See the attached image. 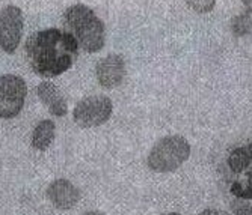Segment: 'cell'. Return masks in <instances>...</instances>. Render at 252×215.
Masks as SVG:
<instances>
[{
	"instance_id": "obj_1",
	"label": "cell",
	"mask_w": 252,
	"mask_h": 215,
	"mask_svg": "<svg viewBox=\"0 0 252 215\" xmlns=\"http://www.w3.org/2000/svg\"><path fill=\"white\" fill-rule=\"evenodd\" d=\"M25 49L31 68L42 79H53L66 73L79 54L77 41L68 32L56 27L32 33Z\"/></svg>"
},
{
	"instance_id": "obj_2",
	"label": "cell",
	"mask_w": 252,
	"mask_h": 215,
	"mask_svg": "<svg viewBox=\"0 0 252 215\" xmlns=\"http://www.w3.org/2000/svg\"><path fill=\"white\" fill-rule=\"evenodd\" d=\"M63 30L70 33L86 53H98L106 44V27L100 17L83 3L66 8L62 18Z\"/></svg>"
},
{
	"instance_id": "obj_3",
	"label": "cell",
	"mask_w": 252,
	"mask_h": 215,
	"mask_svg": "<svg viewBox=\"0 0 252 215\" xmlns=\"http://www.w3.org/2000/svg\"><path fill=\"white\" fill-rule=\"evenodd\" d=\"M192 148L188 138L180 134L165 135L151 148L147 157L148 169L156 173H171L178 170L190 157Z\"/></svg>"
},
{
	"instance_id": "obj_4",
	"label": "cell",
	"mask_w": 252,
	"mask_h": 215,
	"mask_svg": "<svg viewBox=\"0 0 252 215\" xmlns=\"http://www.w3.org/2000/svg\"><path fill=\"white\" fill-rule=\"evenodd\" d=\"M113 113V103L106 95H91L80 100L74 110L73 119L80 128H95L104 125Z\"/></svg>"
},
{
	"instance_id": "obj_5",
	"label": "cell",
	"mask_w": 252,
	"mask_h": 215,
	"mask_svg": "<svg viewBox=\"0 0 252 215\" xmlns=\"http://www.w3.org/2000/svg\"><path fill=\"white\" fill-rule=\"evenodd\" d=\"M28 95L26 81L20 76L5 74L0 77V119H12L25 107Z\"/></svg>"
},
{
	"instance_id": "obj_6",
	"label": "cell",
	"mask_w": 252,
	"mask_h": 215,
	"mask_svg": "<svg viewBox=\"0 0 252 215\" xmlns=\"http://www.w3.org/2000/svg\"><path fill=\"white\" fill-rule=\"evenodd\" d=\"M25 17L23 11L15 5H8L0 11V49L6 54H14L20 45Z\"/></svg>"
},
{
	"instance_id": "obj_7",
	"label": "cell",
	"mask_w": 252,
	"mask_h": 215,
	"mask_svg": "<svg viewBox=\"0 0 252 215\" xmlns=\"http://www.w3.org/2000/svg\"><path fill=\"white\" fill-rule=\"evenodd\" d=\"M95 76L101 87L115 89L126 77V60L121 54H107L95 65Z\"/></svg>"
},
{
	"instance_id": "obj_8",
	"label": "cell",
	"mask_w": 252,
	"mask_h": 215,
	"mask_svg": "<svg viewBox=\"0 0 252 215\" xmlns=\"http://www.w3.org/2000/svg\"><path fill=\"white\" fill-rule=\"evenodd\" d=\"M45 194H47L49 202L59 211L73 209L82 197L79 188L71 181L63 178L52 181L47 187Z\"/></svg>"
},
{
	"instance_id": "obj_9",
	"label": "cell",
	"mask_w": 252,
	"mask_h": 215,
	"mask_svg": "<svg viewBox=\"0 0 252 215\" xmlns=\"http://www.w3.org/2000/svg\"><path fill=\"white\" fill-rule=\"evenodd\" d=\"M36 95L39 101L47 107L50 114L56 117H62L66 114L68 111L66 100L63 97V93L59 90V87L52 81H41L36 86Z\"/></svg>"
},
{
	"instance_id": "obj_10",
	"label": "cell",
	"mask_w": 252,
	"mask_h": 215,
	"mask_svg": "<svg viewBox=\"0 0 252 215\" xmlns=\"http://www.w3.org/2000/svg\"><path fill=\"white\" fill-rule=\"evenodd\" d=\"M55 134H56L55 122L52 121V119H42L41 122L36 124V127L32 131L31 146L39 152L47 151L55 140Z\"/></svg>"
},
{
	"instance_id": "obj_11",
	"label": "cell",
	"mask_w": 252,
	"mask_h": 215,
	"mask_svg": "<svg viewBox=\"0 0 252 215\" xmlns=\"http://www.w3.org/2000/svg\"><path fill=\"white\" fill-rule=\"evenodd\" d=\"M252 162V157L246 148H237L234 149L230 157H228V165L234 173H242L245 172Z\"/></svg>"
},
{
	"instance_id": "obj_12",
	"label": "cell",
	"mask_w": 252,
	"mask_h": 215,
	"mask_svg": "<svg viewBox=\"0 0 252 215\" xmlns=\"http://www.w3.org/2000/svg\"><path fill=\"white\" fill-rule=\"evenodd\" d=\"M252 29V9H248L246 12L237 15L233 20V32L237 36H243Z\"/></svg>"
},
{
	"instance_id": "obj_13",
	"label": "cell",
	"mask_w": 252,
	"mask_h": 215,
	"mask_svg": "<svg viewBox=\"0 0 252 215\" xmlns=\"http://www.w3.org/2000/svg\"><path fill=\"white\" fill-rule=\"evenodd\" d=\"M186 3L196 14H209L215 9L216 0H186Z\"/></svg>"
},
{
	"instance_id": "obj_14",
	"label": "cell",
	"mask_w": 252,
	"mask_h": 215,
	"mask_svg": "<svg viewBox=\"0 0 252 215\" xmlns=\"http://www.w3.org/2000/svg\"><path fill=\"white\" fill-rule=\"evenodd\" d=\"M230 208L234 212V215H252V205L248 200H243L240 197L233 199V202L230 203Z\"/></svg>"
},
{
	"instance_id": "obj_15",
	"label": "cell",
	"mask_w": 252,
	"mask_h": 215,
	"mask_svg": "<svg viewBox=\"0 0 252 215\" xmlns=\"http://www.w3.org/2000/svg\"><path fill=\"white\" fill-rule=\"evenodd\" d=\"M198 215H231V214H228L226 211H222L218 208H207V209L201 211Z\"/></svg>"
},
{
	"instance_id": "obj_16",
	"label": "cell",
	"mask_w": 252,
	"mask_h": 215,
	"mask_svg": "<svg viewBox=\"0 0 252 215\" xmlns=\"http://www.w3.org/2000/svg\"><path fill=\"white\" fill-rule=\"evenodd\" d=\"M80 215H107V214H104V212H101V211H97V209H91V211L82 212Z\"/></svg>"
},
{
	"instance_id": "obj_17",
	"label": "cell",
	"mask_w": 252,
	"mask_h": 215,
	"mask_svg": "<svg viewBox=\"0 0 252 215\" xmlns=\"http://www.w3.org/2000/svg\"><path fill=\"white\" fill-rule=\"evenodd\" d=\"M242 3H243L248 9H252V0H242Z\"/></svg>"
},
{
	"instance_id": "obj_18",
	"label": "cell",
	"mask_w": 252,
	"mask_h": 215,
	"mask_svg": "<svg viewBox=\"0 0 252 215\" xmlns=\"http://www.w3.org/2000/svg\"><path fill=\"white\" fill-rule=\"evenodd\" d=\"M160 215H181L178 212H166V214H160Z\"/></svg>"
},
{
	"instance_id": "obj_19",
	"label": "cell",
	"mask_w": 252,
	"mask_h": 215,
	"mask_svg": "<svg viewBox=\"0 0 252 215\" xmlns=\"http://www.w3.org/2000/svg\"><path fill=\"white\" fill-rule=\"evenodd\" d=\"M248 151H249V154H251V157H252V143H251V145H249Z\"/></svg>"
},
{
	"instance_id": "obj_20",
	"label": "cell",
	"mask_w": 252,
	"mask_h": 215,
	"mask_svg": "<svg viewBox=\"0 0 252 215\" xmlns=\"http://www.w3.org/2000/svg\"><path fill=\"white\" fill-rule=\"evenodd\" d=\"M249 179H251V181H252V170H251V172H249Z\"/></svg>"
}]
</instances>
